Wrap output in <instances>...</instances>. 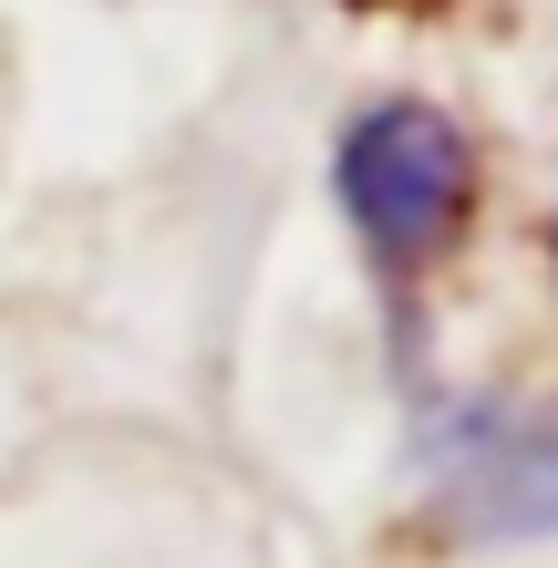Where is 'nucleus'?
Masks as SVG:
<instances>
[{"mask_svg":"<svg viewBox=\"0 0 558 568\" xmlns=\"http://www.w3.org/2000/svg\"><path fill=\"white\" fill-rule=\"evenodd\" d=\"M332 196L352 217V239L383 280H414L424 258L455 248V227L476 207V145L466 124L393 93V104H363L342 124V155H332Z\"/></svg>","mask_w":558,"mask_h":568,"instance_id":"nucleus-1","label":"nucleus"},{"mask_svg":"<svg viewBox=\"0 0 558 568\" xmlns=\"http://www.w3.org/2000/svg\"><path fill=\"white\" fill-rule=\"evenodd\" d=\"M414 476H424V507L476 548L558 538V414H538V404H507V393H424Z\"/></svg>","mask_w":558,"mask_h":568,"instance_id":"nucleus-2","label":"nucleus"}]
</instances>
